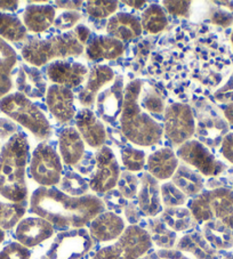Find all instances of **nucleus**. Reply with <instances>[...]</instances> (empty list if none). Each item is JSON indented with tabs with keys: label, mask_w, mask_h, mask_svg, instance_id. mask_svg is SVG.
<instances>
[{
	"label": "nucleus",
	"mask_w": 233,
	"mask_h": 259,
	"mask_svg": "<svg viewBox=\"0 0 233 259\" xmlns=\"http://www.w3.org/2000/svg\"><path fill=\"white\" fill-rule=\"evenodd\" d=\"M29 142L23 133L11 137L0 150V195L10 202H24L28 199L26 164Z\"/></svg>",
	"instance_id": "nucleus-2"
},
{
	"label": "nucleus",
	"mask_w": 233,
	"mask_h": 259,
	"mask_svg": "<svg viewBox=\"0 0 233 259\" xmlns=\"http://www.w3.org/2000/svg\"><path fill=\"white\" fill-rule=\"evenodd\" d=\"M93 244L91 234L84 227L63 231L56 235L43 259H80Z\"/></svg>",
	"instance_id": "nucleus-8"
},
{
	"label": "nucleus",
	"mask_w": 233,
	"mask_h": 259,
	"mask_svg": "<svg viewBox=\"0 0 233 259\" xmlns=\"http://www.w3.org/2000/svg\"><path fill=\"white\" fill-rule=\"evenodd\" d=\"M214 97L219 103H227V104L233 103V73L230 75L226 83L215 92Z\"/></svg>",
	"instance_id": "nucleus-48"
},
{
	"label": "nucleus",
	"mask_w": 233,
	"mask_h": 259,
	"mask_svg": "<svg viewBox=\"0 0 233 259\" xmlns=\"http://www.w3.org/2000/svg\"><path fill=\"white\" fill-rule=\"evenodd\" d=\"M141 259H191L180 250L174 249H160L157 251L146 254Z\"/></svg>",
	"instance_id": "nucleus-47"
},
{
	"label": "nucleus",
	"mask_w": 233,
	"mask_h": 259,
	"mask_svg": "<svg viewBox=\"0 0 233 259\" xmlns=\"http://www.w3.org/2000/svg\"><path fill=\"white\" fill-rule=\"evenodd\" d=\"M60 152L64 163L68 166H77L85 154V142L79 132L73 127L64 128L58 137Z\"/></svg>",
	"instance_id": "nucleus-23"
},
{
	"label": "nucleus",
	"mask_w": 233,
	"mask_h": 259,
	"mask_svg": "<svg viewBox=\"0 0 233 259\" xmlns=\"http://www.w3.org/2000/svg\"><path fill=\"white\" fill-rule=\"evenodd\" d=\"M0 111L30 131L39 141L47 140L52 135L46 115L23 94L17 92L4 96L0 100Z\"/></svg>",
	"instance_id": "nucleus-5"
},
{
	"label": "nucleus",
	"mask_w": 233,
	"mask_h": 259,
	"mask_svg": "<svg viewBox=\"0 0 233 259\" xmlns=\"http://www.w3.org/2000/svg\"><path fill=\"white\" fill-rule=\"evenodd\" d=\"M62 170L63 166L56 150L47 143H40L35 147L30 163V172L34 182L44 187L57 185Z\"/></svg>",
	"instance_id": "nucleus-9"
},
{
	"label": "nucleus",
	"mask_w": 233,
	"mask_h": 259,
	"mask_svg": "<svg viewBox=\"0 0 233 259\" xmlns=\"http://www.w3.org/2000/svg\"><path fill=\"white\" fill-rule=\"evenodd\" d=\"M111 138L112 140H113L114 142H116V140H118V144H124V143H126V137L124 136V134H120V133H118V132H112L111 134Z\"/></svg>",
	"instance_id": "nucleus-59"
},
{
	"label": "nucleus",
	"mask_w": 233,
	"mask_h": 259,
	"mask_svg": "<svg viewBox=\"0 0 233 259\" xmlns=\"http://www.w3.org/2000/svg\"><path fill=\"white\" fill-rule=\"evenodd\" d=\"M0 150H2V145H0Z\"/></svg>",
	"instance_id": "nucleus-64"
},
{
	"label": "nucleus",
	"mask_w": 233,
	"mask_h": 259,
	"mask_svg": "<svg viewBox=\"0 0 233 259\" xmlns=\"http://www.w3.org/2000/svg\"><path fill=\"white\" fill-rule=\"evenodd\" d=\"M203 235L214 249H230L233 247L232 230L221 222H207L203 227Z\"/></svg>",
	"instance_id": "nucleus-30"
},
{
	"label": "nucleus",
	"mask_w": 233,
	"mask_h": 259,
	"mask_svg": "<svg viewBox=\"0 0 233 259\" xmlns=\"http://www.w3.org/2000/svg\"><path fill=\"white\" fill-rule=\"evenodd\" d=\"M177 158L195 167L204 176L215 177L226 170V163L215 158V155L200 141H187L177 149Z\"/></svg>",
	"instance_id": "nucleus-11"
},
{
	"label": "nucleus",
	"mask_w": 233,
	"mask_h": 259,
	"mask_svg": "<svg viewBox=\"0 0 233 259\" xmlns=\"http://www.w3.org/2000/svg\"><path fill=\"white\" fill-rule=\"evenodd\" d=\"M190 211L196 222H221L233 231V191L225 187L205 191L191 201Z\"/></svg>",
	"instance_id": "nucleus-6"
},
{
	"label": "nucleus",
	"mask_w": 233,
	"mask_h": 259,
	"mask_svg": "<svg viewBox=\"0 0 233 259\" xmlns=\"http://www.w3.org/2000/svg\"><path fill=\"white\" fill-rule=\"evenodd\" d=\"M125 5H128L129 7L132 8H136V10H138V8H142L143 6L145 5V2H124Z\"/></svg>",
	"instance_id": "nucleus-60"
},
{
	"label": "nucleus",
	"mask_w": 233,
	"mask_h": 259,
	"mask_svg": "<svg viewBox=\"0 0 233 259\" xmlns=\"http://www.w3.org/2000/svg\"><path fill=\"white\" fill-rule=\"evenodd\" d=\"M147 233L152 243L161 249H172L176 243V232H174L161 221V218H152L147 221Z\"/></svg>",
	"instance_id": "nucleus-33"
},
{
	"label": "nucleus",
	"mask_w": 233,
	"mask_h": 259,
	"mask_svg": "<svg viewBox=\"0 0 233 259\" xmlns=\"http://www.w3.org/2000/svg\"><path fill=\"white\" fill-rule=\"evenodd\" d=\"M143 82L134 79L125 88L123 111L120 114V126L126 140L138 146L158 144L163 138L164 128L142 110L140 96Z\"/></svg>",
	"instance_id": "nucleus-3"
},
{
	"label": "nucleus",
	"mask_w": 233,
	"mask_h": 259,
	"mask_svg": "<svg viewBox=\"0 0 233 259\" xmlns=\"http://www.w3.org/2000/svg\"><path fill=\"white\" fill-rule=\"evenodd\" d=\"M95 159L93 158H83L82 161L77 164L78 170L84 174V175H87V174L92 172L94 169H95Z\"/></svg>",
	"instance_id": "nucleus-53"
},
{
	"label": "nucleus",
	"mask_w": 233,
	"mask_h": 259,
	"mask_svg": "<svg viewBox=\"0 0 233 259\" xmlns=\"http://www.w3.org/2000/svg\"><path fill=\"white\" fill-rule=\"evenodd\" d=\"M73 32L75 34V37H77V39L79 40V42L82 45L86 44L89 39V35H91V30L83 24H79L77 28L74 29Z\"/></svg>",
	"instance_id": "nucleus-54"
},
{
	"label": "nucleus",
	"mask_w": 233,
	"mask_h": 259,
	"mask_svg": "<svg viewBox=\"0 0 233 259\" xmlns=\"http://www.w3.org/2000/svg\"><path fill=\"white\" fill-rule=\"evenodd\" d=\"M17 63L15 49L5 40L0 38V75L11 77V73Z\"/></svg>",
	"instance_id": "nucleus-38"
},
{
	"label": "nucleus",
	"mask_w": 233,
	"mask_h": 259,
	"mask_svg": "<svg viewBox=\"0 0 233 259\" xmlns=\"http://www.w3.org/2000/svg\"><path fill=\"white\" fill-rule=\"evenodd\" d=\"M173 184L176 185L186 196H197L204 189V178L198 171L185 164H181L173 175Z\"/></svg>",
	"instance_id": "nucleus-29"
},
{
	"label": "nucleus",
	"mask_w": 233,
	"mask_h": 259,
	"mask_svg": "<svg viewBox=\"0 0 233 259\" xmlns=\"http://www.w3.org/2000/svg\"><path fill=\"white\" fill-rule=\"evenodd\" d=\"M55 5L60 8H66L69 11H74V10H79L82 7L83 3L82 2H56Z\"/></svg>",
	"instance_id": "nucleus-57"
},
{
	"label": "nucleus",
	"mask_w": 233,
	"mask_h": 259,
	"mask_svg": "<svg viewBox=\"0 0 233 259\" xmlns=\"http://www.w3.org/2000/svg\"><path fill=\"white\" fill-rule=\"evenodd\" d=\"M124 213L126 216V220L131 225H136L141 221L142 211L135 203H128L127 207L124 209Z\"/></svg>",
	"instance_id": "nucleus-51"
},
{
	"label": "nucleus",
	"mask_w": 233,
	"mask_h": 259,
	"mask_svg": "<svg viewBox=\"0 0 233 259\" xmlns=\"http://www.w3.org/2000/svg\"><path fill=\"white\" fill-rule=\"evenodd\" d=\"M164 133L175 146H181L196 133L195 117L189 105L174 103L165 109Z\"/></svg>",
	"instance_id": "nucleus-10"
},
{
	"label": "nucleus",
	"mask_w": 233,
	"mask_h": 259,
	"mask_svg": "<svg viewBox=\"0 0 233 259\" xmlns=\"http://www.w3.org/2000/svg\"><path fill=\"white\" fill-rule=\"evenodd\" d=\"M58 184H60V191L70 196L87 195L89 189H91L89 183L74 171L66 172L63 178H61Z\"/></svg>",
	"instance_id": "nucleus-36"
},
{
	"label": "nucleus",
	"mask_w": 233,
	"mask_h": 259,
	"mask_svg": "<svg viewBox=\"0 0 233 259\" xmlns=\"http://www.w3.org/2000/svg\"><path fill=\"white\" fill-rule=\"evenodd\" d=\"M163 5L174 16L187 17L190 14L191 2H163Z\"/></svg>",
	"instance_id": "nucleus-46"
},
{
	"label": "nucleus",
	"mask_w": 233,
	"mask_h": 259,
	"mask_svg": "<svg viewBox=\"0 0 233 259\" xmlns=\"http://www.w3.org/2000/svg\"><path fill=\"white\" fill-rule=\"evenodd\" d=\"M122 160L127 171H141L145 166L146 155L143 151L134 147H125L122 152Z\"/></svg>",
	"instance_id": "nucleus-39"
},
{
	"label": "nucleus",
	"mask_w": 233,
	"mask_h": 259,
	"mask_svg": "<svg viewBox=\"0 0 233 259\" xmlns=\"http://www.w3.org/2000/svg\"><path fill=\"white\" fill-rule=\"evenodd\" d=\"M231 42H232V46H233V31H232V34H231Z\"/></svg>",
	"instance_id": "nucleus-63"
},
{
	"label": "nucleus",
	"mask_w": 233,
	"mask_h": 259,
	"mask_svg": "<svg viewBox=\"0 0 233 259\" xmlns=\"http://www.w3.org/2000/svg\"><path fill=\"white\" fill-rule=\"evenodd\" d=\"M84 45L79 42L74 32H65L48 39H32L22 48V56L30 65L39 68L56 59L79 56Z\"/></svg>",
	"instance_id": "nucleus-4"
},
{
	"label": "nucleus",
	"mask_w": 233,
	"mask_h": 259,
	"mask_svg": "<svg viewBox=\"0 0 233 259\" xmlns=\"http://www.w3.org/2000/svg\"><path fill=\"white\" fill-rule=\"evenodd\" d=\"M17 134L16 124L11 120L0 118V141H8Z\"/></svg>",
	"instance_id": "nucleus-50"
},
{
	"label": "nucleus",
	"mask_w": 233,
	"mask_h": 259,
	"mask_svg": "<svg viewBox=\"0 0 233 259\" xmlns=\"http://www.w3.org/2000/svg\"><path fill=\"white\" fill-rule=\"evenodd\" d=\"M210 21L215 25L223 26V28H227L233 24V15L231 13L222 11V10H215L210 16Z\"/></svg>",
	"instance_id": "nucleus-49"
},
{
	"label": "nucleus",
	"mask_w": 233,
	"mask_h": 259,
	"mask_svg": "<svg viewBox=\"0 0 233 259\" xmlns=\"http://www.w3.org/2000/svg\"><path fill=\"white\" fill-rule=\"evenodd\" d=\"M118 10V2H88L86 11L94 19H105Z\"/></svg>",
	"instance_id": "nucleus-41"
},
{
	"label": "nucleus",
	"mask_w": 233,
	"mask_h": 259,
	"mask_svg": "<svg viewBox=\"0 0 233 259\" xmlns=\"http://www.w3.org/2000/svg\"><path fill=\"white\" fill-rule=\"evenodd\" d=\"M77 131L83 141L93 149H101L106 141V129L93 111L83 109L75 117Z\"/></svg>",
	"instance_id": "nucleus-19"
},
{
	"label": "nucleus",
	"mask_w": 233,
	"mask_h": 259,
	"mask_svg": "<svg viewBox=\"0 0 233 259\" xmlns=\"http://www.w3.org/2000/svg\"><path fill=\"white\" fill-rule=\"evenodd\" d=\"M114 78V72L110 66H94L88 74L87 82L78 95L79 103L84 106H92L96 102L97 94L101 89L111 82Z\"/></svg>",
	"instance_id": "nucleus-21"
},
{
	"label": "nucleus",
	"mask_w": 233,
	"mask_h": 259,
	"mask_svg": "<svg viewBox=\"0 0 233 259\" xmlns=\"http://www.w3.org/2000/svg\"><path fill=\"white\" fill-rule=\"evenodd\" d=\"M82 19V14L75 11H66L61 13L60 15L55 17L54 25L58 30H69L78 23Z\"/></svg>",
	"instance_id": "nucleus-45"
},
{
	"label": "nucleus",
	"mask_w": 233,
	"mask_h": 259,
	"mask_svg": "<svg viewBox=\"0 0 233 259\" xmlns=\"http://www.w3.org/2000/svg\"><path fill=\"white\" fill-rule=\"evenodd\" d=\"M31 251L19 242H12L0 250V259H30Z\"/></svg>",
	"instance_id": "nucleus-43"
},
{
	"label": "nucleus",
	"mask_w": 233,
	"mask_h": 259,
	"mask_svg": "<svg viewBox=\"0 0 233 259\" xmlns=\"http://www.w3.org/2000/svg\"><path fill=\"white\" fill-rule=\"evenodd\" d=\"M103 203H104L107 209L114 212H122L124 209L127 207V199H125L123 194L118 190H111L106 192L104 198H103Z\"/></svg>",
	"instance_id": "nucleus-44"
},
{
	"label": "nucleus",
	"mask_w": 233,
	"mask_h": 259,
	"mask_svg": "<svg viewBox=\"0 0 233 259\" xmlns=\"http://www.w3.org/2000/svg\"><path fill=\"white\" fill-rule=\"evenodd\" d=\"M227 132V124L213 110L212 105H206L204 109L198 110V136L206 144L215 146L221 143Z\"/></svg>",
	"instance_id": "nucleus-17"
},
{
	"label": "nucleus",
	"mask_w": 233,
	"mask_h": 259,
	"mask_svg": "<svg viewBox=\"0 0 233 259\" xmlns=\"http://www.w3.org/2000/svg\"><path fill=\"white\" fill-rule=\"evenodd\" d=\"M54 227L40 217L23 218L16 225L14 236L16 241L26 248H33L52 238Z\"/></svg>",
	"instance_id": "nucleus-14"
},
{
	"label": "nucleus",
	"mask_w": 233,
	"mask_h": 259,
	"mask_svg": "<svg viewBox=\"0 0 233 259\" xmlns=\"http://www.w3.org/2000/svg\"><path fill=\"white\" fill-rule=\"evenodd\" d=\"M104 210L96 195L70 196L54 187L40 186L30 198V211L51 223L54 230L83 229Z\"/></svg>",
	"instance_id": "nucleus-1"
},
{
	"label": "nucleus",
	"mask_w": 233,
	"mask_h": 259,
	"mask_svg": "<svg viewBox=\"0 0 233 259\" xmlns=\"http://www.w3.org/2000/svg\"><path fill=\"white\" fill-rule=\"evenodd\" d=\"M143 108L151 113L161 114L165 112V100L156 88H147L142 98Z\"/></svg>",
	"instance_id": "nucleus-42"
},
{
	"label": "nucleus",
	"mask_w": 233,
	"mask_h": 259,
	"mask_svg": "<svg viewBox=\"0 0 233 259\" xmlns=\"http://www.w3.org/2000/svg\"><path fill=\"white\" fill-rule=\"evenodd\" d=\"M28 33L23 22L10 13L0 12V38L5 41L21 42Z\"/></svg>",
	"instance_id": "nucleus-31"
},
{
	"label": "nucleus",
	"mask_w": 233,
	"mask_h": 259,
	"mask_svg": "<svg viewBox=\"0 0 233 259\" xmlns=\"http://www.w3.org/2000/svg\"><path fill=\"white\" fill-rule=\"evenodd\" d=\"M142 29L149 33H159L166 29L168 24L167 16L164 8L157 5H151L142 14Z\"/></svg>",
	"instance_id": "nucleus-35"
},
{
	"label": "nucleus",
	"mask_w": 233,
	"mask_h": 259,
	"mask_svg": "<svg viewBox=\"0 0 233 259\" xmlns=\"http://www.w3.org/2000/svg\"><path fill=\"white\" fill-rule=\"evenodd\" d=\"M55 8L51 5H30L23 12V24L28 31L40 33L55 21Z\"/></svg>",
	"instance_id": "nucleus-27"
},
{
	"label": "nucleus",
	"mask_w": 233,
	"mask_h": 259,
	"mask_svg": "<svg viewBox=\"0 0 233 259\" xmlns=\"http://www.w3.org/2000/svg\"><path fill=\"white\" fill-rule=\"evenodd\" d=\"M125 231V222L118 213L112 211L102 212L94 218L89 226V234L92 239L98 242H107L115 239Z\"/></svg>",
	"instance_id": "nucleus-20"
},
{
	"label": "nucleus",
	"mask_w": 233,
	"mask_h": 259,
	"mask_svg": "<svg viewBox=\"0 0 233 259\" xmlns=\"http://www.w3.org/2000/svg\"><path fill=\"white\" fill-rule=\"evenodd\" d=\"M223 259H233V252H230V253L225 254V257H224Z\"/></svg>",
	"instance_id": "nucleus-62"
},
{
	"label": "nucleus",
	"mask_w": 233,
	"mask_h": 259,
	"mask_svg": "<svg viewBox=\"0 0 233 259\" xmlns=\"http://www.w3.org/2000/svg\"><path fill=\"white\" fill-rule=\"evenodd\" d=\"M142 24L140 20L132 14L119 13L115 14L106 23V32L110 37L126 41L142 34Z\"/></svg>",
	"instance_id": "nucleus-24"
},
{
	"label": "nucleus",
	"mask_w": 233,
	"mask_h": 259,
	"mask_svg": "<svg viewBox=\"0 0 233 259\" xmlns=\"http://www.w3.org/2000/svg\"><path fill=\"white\" fill-rule=\"evenodd\" d=\"M124 98V77L116 75L111 86L97 95L96 110L98 117L110 126L115 127L123 111Z\"/></svg>",
	"instance_id": "nucleus-13"
},
{
	"label": "nucleus",
	"mask_w": 233,
	"mask_h": 259,
	"mask_svg": "<svg viewBox=\"0 0 233 259\" xmlns=\"http://www.w3.org/2000/svg\"><path fill=\"white\" fill-rule=\"evenodd\" d=\"M16 87L19 93L28 98H43L47 93L46 80L38 68L21 65L16 77Z\"/></svg>",
	"instance_id": "nucleus-22"
},
{
	"label": "nucleus",
	"mask_w": 233,
	"mask_h": 259,
	"mask_svg": "<svg viewBox=\"0 0 233 259\" xmlns=\"http://www.w3.org/2000/svg\"><path fill=\"white\" fill-rule=\"evenodd\" d=\"M178 168L177 155L172 149L165 147L152 153L147 159V170L156 180L165 181L173 177Z\"/></svg>",
	"instance_id": "nucleus-25"
},
{
	"label": "nucleus",
	"mask_w": 233,
	"mask_h": 259,
	"mask_svg": "<svg viewBox=\"0 0 233 259\" xmlns=\"http://www.w3.org/2000/svg\"><path fill=\"white\" fill-rule=\"evenodd\" d=\"M137 200L138 208L144 216L156 217L158 213L163 212L160 185L158 180L149 172H144L141 177Z\"/></svg>",
	"instance_id": "nucleus-18"
},
{
	"label": "nucleus",
	"mask_w": 233,
	"mask_h": 259,
	"mask_svg": "<svg viewBox=\"0 0 233 259\" xmlns=\"http://www.w3.org/2000/svg\"><path fill=\"white\" fill-rule=\"evenodd\" d=\"M95 169L89 181V187L95 193H106L118 184L120 167L109 146L103 145L95 154Z\"/></svg>",
	"instance_id": "nucleus-12"
},
{
	"label": "nucleus",
	"mask_w": 233,
	"mask_h": 259,
	"mask_svg": "<svg viewBox=\"0 0 233 259\" xmlns=\"http://www.w3.org/2000/svg\"><path fill=\"white\" fill-rule=\"evenodd\" d=\"M88 74L86 66L78 62H53L47 68V77L54 84L74 88L82 84Z\"/></svg>",
	"instance_id": "nucleus-15"
},
{
	"label": "nucleus",
	"mask_w": 233,
	"mask_h": 259,
	"mask_svg": "<svg viewBox=\"0 0 233 259\" xmlns=\"http://www.w3.org/2000/svg\"><path fill=\"white\" fill-rule=\"evenodd\" d=\"M20 3L10 0V2H0V12H14L19 8Z\"/></svg>",
	"instance_id": "nucleus-56"
},
{
	"label": "nucleus",
	"mask_w": 233,
	"mask_h": 259,
	"mask_svg": "<svg viewBox=\"0 0 233 259\" xmlns=\"http://www.w3.org/2000/svg\"><path fill=\"white\" fill-rule=\"evenodd\" d=\"M125 45L110 35H98L92 39L86 48V55L92 61L115 60L123 55Z\"/></svg>",
	"instance_id": "nucleus-26"
},
{
	"label": "nucleus",
	"mask_w": 233,
	"mask_h": 259,
	"mask_svg": "<svg viewBox=\"0 0 233 259\" xmlns=\"http://www.w3.org/2000/svg\"><path fill=\"white\" fill-rule=\"evenodd\" d=\"M224 117H225L228 123L233 124V103H230L224 108Z\"/></svg>",
	"instance_id": "nucleus-58"
},
{
	"label": "nucleus",
	"mask_w": 233,
	"mask_h": 259,
	"mask_svg": "<svg viewBox=\"0 0 233 259\" xmlns=\"http://www.w3.org/2000/svg\"><path fill=\"white\" fill-rule=\"evenodd\" d=\"M12 87H13L12 78L0 75V100L11 92Z\"/></svg>",
	"instance_id": "nucleus-55"
},
{
	"label": "nucleus",
	"mask_w": 233,
	"mask_h": 259,
	"mask_svg": "<svg viewBox=\"0 0 233 259\" xmlns=\"http://www.w3.org/2000/svg\"><path fill=\"white\" fill-rule=\"evenodd\" d=\"M161 221L174 232H184L193 226L195 218L190 209L183 207L166 208L161 212Z\"/></svg>",
	"instance_id": "nucleus-32"
},
{
	"label": "nucleus",
	"mask_w": 233,
	"mask_h": 259,
	"mask_svg": "<svg viewBox=\"0 0 233 259\" xmlns=\"http://www.w3.org/2000/svg\"><path fill=\"white\" fill-rule=\"evenodd\" d=\"M160 192L161 200H163V203L166 205V208L182 207L183 204L186 203L187 196L172 182L165 183L160 187Z\"/></svg>",
	"instance_id": "nucleus-37"
},
{
	"label": "nucleus",
	"mask_w": 233,
	"mask_h": 259,
	"mask_svg": "<svg viewBox=\"0 0 233 259\" xmlns=\"http://www.w3.org/2000/svg\"><path fill=\"white\" fill-rule=\"evenodd\" d=\"M5 236H6L5 231H4L3 229H0V243L4 242V240H5Z\"/></svg>",
	"instance_id": "nucleus-61"
},
{
	"label": "nucleus",
	"mask_w": 233,
	"mask_h": 259,
	"mask_svg": "<svg viewBox=\"0 0 233 259\" xmlns=\"http://www.w3.org/2000/svg\"><path fill=\"white\" fill-rule=\"evenodd\" d=\"M221 152L227 161L233 163V133L227 134L222 141Z\"/></svg>",
	"instance_id": "nucleus-52"
},
{
	"label": "nucleus",
	"mask_w": 233,
	"mask_h": 259,
	"mask_svg": "<svg viewBox=\"0 0 233 259\" xmlns=\"http://www.w3.org/2000/svg\"><path fill=\"white\" fill-rule=\"evenodd\" d=\"M118 191L123 194L125 199L132 200L135 199L138 193V187H140V181L138 178L133 175L131 171H123L120 174L118 181Z\"/></svg>",
	"instance_id": "nucleus-40"
},
{
	"label": "nucleus",
	"mask_w": 233,
	"mask_h": 259,
	"mask_svg": "<svg viewBox=\"0 0 233 259\" xmlns=\"http://www.w3.org/2000/svg\"><path fill=\"white\" fill-rule=\"evenodd\" d=\"M176 248L180 251L193 254L196 259H219L216 249L207 242L203 234L197 232L183 236L176 244Z\"/></svg>",
	"instance_id": "nucleus-28"
},
{
	"label": "nucleus",
	"mask_w": 233,
	"mask_h": 259,
	"mask_svg": "<svg viewBox=\"0 0 233 259\" xmlns=\"http://www.w3.org/2000/svg\"><path fill=\"white\" fill-rule=\"evenodd\" d=\"M152 247L147 231L137 225L125 229L116 242L102 248L93 259H141Z\"/></svg>",
	"instance_id": "nucleus-7"
},
{
	"label": "nucleus",
	"mask_w": 233,
	"mask_h": 259,
	"mask_svg": "<svg viewBox=\"0 0 233 259\" xmlns=\"http://www.w3.org/2000/svg\"><path fill=\"white\" fill-rule=\"evenodd\" d=\"M46 103L49 112L58 122H69L75 115L74 96L69 88L52 84L47 89Z\"/></svg>",
	"instance_id": "nucleus-16"
},
{
	"label": "nucleus",
	"mask_w": 233,
	"mask_h": 259,
	"mask_svg": "<svg viewBox=\"0 0 233 259\" xmlns=\"http://www.w3.org/2000/svg\"><path fill=\"white\" fill-rule=\"evenodd\" d=\"M26 212V201L24 202H4L0 201V229L12 230L23 220Z\"/></svg>",
	"instance_id": "nucleus-34"
}]
</instances>
